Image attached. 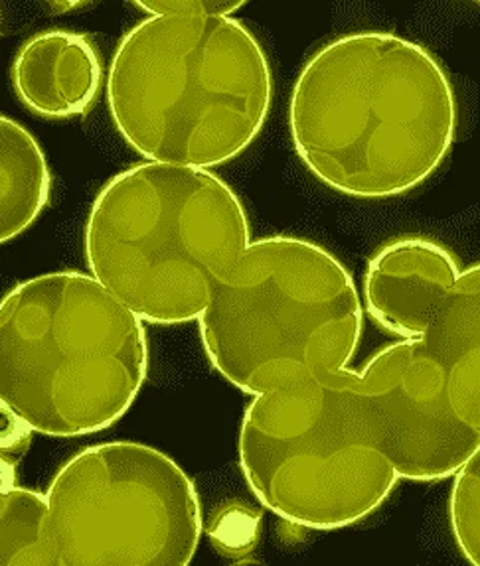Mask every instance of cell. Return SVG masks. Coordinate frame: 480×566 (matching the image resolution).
<instances>
[{
	"label": "cell",
	"mask_w": 480,
	"mask_h": 566,
	"mask_svg": "<svg viewBox=\"0 0 480 566\" xmlns=\"http://www.w3.org/2000/svg\"><path fill=\"white\" fill-rule=\"evenodd\" d=\"M145 14L165 19H231L243 7L241 0H155L137 2Z\"/></svg>",
	"instance_id": "14"
},
{
	"label": "cell",
	"mask_w": 480,
	"mask_h": 566,
	"mask_svg": "<svg viewBox=\"0 0 480 566\" xmlns=\"http://www.w3.org/2000/svg\"><path fill=\"white\" fill-rule=\"evenodd\" d=\"M92 276L140 322L198 321L250 247L240 198L210 170L145 163L103 186L85 223Z\"/></svg>",
	"instance_id": "4"
},
{
	"label": "cell",
	"mask_w": 480,
	"mask_h": 566,
	"mask_svg": "<svg viewBox=\"0 0 480 566\" xmlns=\"http://www.w3.org/2000/svg\"><path fill=\"white\" fill-rule=\"evenodd\" d=\"M52 176L36 138L0 115V245L22 235L50 200Z\"/></svg>",
	"instance_id": "11"
},
{
	"label": "cell",
	"mask_w": 480,
	"mask_h": 566,
	"mask_svg": "<svg viewBox=\"0 0 480 566\" xmlns=\"http://www.w3.org/2000/svg\"><path fill=\"white\" fill-rule=\"evenodd\" d=\"M389 448L384 412L346 367L255 395L241 420L251 492L306 530H342L376 512L399 480Z\"/></svg>",
	"instance_id": "6"
},
{
	"label": "cell",
	"mask_w": 480,
	"mask_h": 566,
	"mask_svg": "<svg viewBox=\"0 0 480 566\" xmlns=\"http://www.w3.org/2000/svg\"><path fill=\"white\" fill-rule=\"evenodd\" d=\"M147 366L143 322L92 274H42L0 301V399L34 432L109 429L137 399Z\"/></svg>",
	"instance_id": "5"
},
{
	"label": "cell",
	"mask_w": 480,
	"mask_h": 566,
	"mask_svg": "<svg viewBox=\"0 0 480 566\" xmlns=\"http://www.w3.org/2000/svg\"><path fill=\"white\" fill-rule=\"evenodd\" d=\"M208 537L220 555L246 557L258 543L259 515L241 503H231L216 513L208 527Z\"/></svg>",
	"instance_id": "13"
},
{
	"label": "cell",
	"mask_w": 480,
	"mask_h": 566,
	"mask_svg": "<svg viewBox=\"0 0 480 566\" xmlns=\"http://www.w3.org/2000/svg\"><path fill=\"white\" fill-rule=\"evenodd\" d=\"M457 127L451 82L435 55L389 32L316 50L296 77L289 128L301 163L334 192L394 198L441 166Z\"/></svg>",
	"instance_id": "1"
},
{
	"label": "cell",
	"mask_w": 480,
	"mask_h": 566,
	"mask_svg": "<svg viewBox=\"0 0 480 566\" xmlns=\"http://www.w3.org/2000/svg\"><path fill=\"white\" fill-rule=\"evenodd\" d=\"M198 326L213 369L255 397L348 366L361 346V294L323 247L259 239L216 284Z\"/></svg>",
	"instance_id": "7"
},
{
	"label": "cell",
	"mask_w": 480,
	"mask_h": 566,
	"mask_svg": "<svg viewBox=\"0 0 480 566\" xmlns=\"http://www.w3.org/2000/svg\"><path fill=\"white\" fill-rule=\"evenodd\" d=\"M32 432L29 422L0 399V454L19 458L27 452Z\"/></svg>",
	"instance_id": "15"
},
{
	"label": "cell",
	"mask_w": 480,
	"mask_h": 566,
	"mask_svg": "<svg viewBox=\"0 0 480 566\" xmlns=\"http://www.w3.org/2000/svg\"><path fill=\"white\" fill-rule=\"evenodd\" d=\"M200 537L195 484L139 442L85 448L44 493H0V566H186Z\"/></svg>",
	"instance_id": "3"
},
{
	"label": "cell",
	"mask_w": 480,
	"mask_h": 566,
	"mask_svg": "<svg viewBox=\"0 0 480 566\" xmlns=\"http://www.w3.org/2000/svg\"><path fill=\"white\" fill-rule=\"evenodd\" d=\"M361 375L388 422L399 478L445 480L479 452V375L455 371L416 339L384 347Z\"/></svg>",
	"instance_id": "8"
},
{
	"label": "cell",
	"mask_w": 480,
	"mask_h": 566,
	"mask_svg": "<svg viewBox=\"0 0 480 566\" xmlns=\"http://www.w3.org/2000/svg\"><path fill=\"white\" fill-rule=\"evenodd\" d=\"M273 80L263 48L233 19L150 17L113 55V123L150 163L213 168L259 137Z\"/></svg>",
	"instance_id": "2"
},
{
	"label": "cell",
	"mask_w": 480,
	"mask_h": 566,
	"mask_svg": "<svg viewBox=\"0 0 480 566\" xmlns=\"http://www.w3.org/2000/svg\"><path fill=\"white\" fill-rule=\"evenodd\" d=\"M17 488V467L10 457L0 454V493Z\"/></svg>",
	"instance_id": "16"
},
{
	"label": "cell",
	"mask_w": 480,
	"mask_h": 566,
	"mask_svg": "<svg viewBox=\"0 0 480 566\" xmlns=\"http://www.w3.org/2000/svg\"><path fill=\"white\" fill-rule=\"evenodd\" d=\"M449 500L452 537L462 557L480 565V454L474 452L457 472Z\"/></svg>",
	"instance_id": "12"
},
{
	"label": "cell",
	"mask_w": 480,
	"mask_h": 566,
	"mask_svg": "<svg viewBox=\"0 0 480 566\" xmlns=\"http://www.w3.org/2000/svg\"><path fill=\"white\" fill-rule=\"evenodd\" d=\"M364 298L379 328L421 342L459 374L479 375V265L461 271L434 241L397 239L369 259Z\"/></svg>",
	"instance_id": "9"
},
{
	"label": "cell",
	"mask_w": 480,
	"mask_h": 566,
	"mask_svg": "<svg viewBox=\"0 0 480 566\" xmlns=\"http://www.w3.org/2000/svg\"><path fill=\"white\" fill-rule=\"evenodd\" d=\"M102 57L90 38L48 30L22 44L12 64V85L32 113L70 119L92 107L102 87Z\"/></svg>",
	"instance_id": "10"
}]
</instances>
